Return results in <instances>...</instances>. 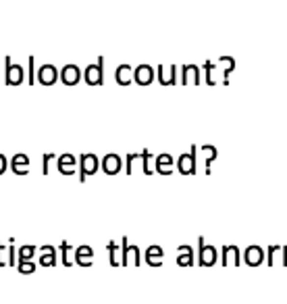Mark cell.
<instances>
[{"label":"cell","instance_id":"6da1fadb","mask_svg":"<svg viewBox=\"0 0 287 304\" xmlns=\"http://www.w3.org/2000/svg\"><path fill=\"white\" fill-rule=\"evenodd\" d=\"M233 67H235V60H233L231 56H221L216 63L206 60V63H204V71H206L208 85H216L223 80H225V83H229V75L233 71Z\"/></svg>","mask_w":287,"mask_h":304},{"label":"cell","instance_id":"7a4b0ae2","mask_svg":"<svg viewBox=\"0 0 287 304\" xmlns=\"http://www.w3.org/2000/svg\"><path fill=\"white\" fill-rule=\"evenodd\" d=\"M198 148L196 146H191V150L187 154H181L177 159V171L181 173V175H194L196 169H198V156H196Z\"/></svg>","mask_w":287,"mask_h":304},{"label":"cell","instance_id":"3957f363","mask_svg":"<svg viewBox=\"0 0 287 304\" xmlns=\"http://www.w3.org/2000/svg\"><path fill=\"white\" fill-rule=\"evenodd\" d=\"M83 80L88 85H102L104 83V58L102 56L98 58V63H92L85 67Z\"/></svg>","mask_w":287,"mask_h":304},{"label":"cell","instance_id":"277c9868","mask_svg":"<svg viewBox=\"0 0 287 304\" xmlns=\"http://www.w3.org/2000/svg\"><path fill=\"white\" fill-rule=\"evenodd\" d=\"M121 244H123V267H140L142 265V254L137 246H129L127 238H121Z\"/></svg>","mask_w":287,"mask_h":304},{"label":"cell","instance_id":"5b68a950","mask_svg":"<svg viewBox=\"0 0 287 304\" xmlns=\"http://www.w3.org/2000/svg\"><path fill=\"white\" fill-rule=\"evenodd\" d=\"M98 167H100L98 156L96 154H83L79 159V181H85L90 175L98 173Z\"/></svg>","mask_w":287,"mask_h":304},{"label":"cell","instance_id":"8992f818","mask_svg":"<svg viewBox=\"0 0 287 304\" xmlns=\"http://www.w3.org/2000/svg\"><path fill=\"white\" fill-rule=\"evenodd\" d=\"M150 161H152V152H140V154H127V173L131 175V171H133V165L137 163H142V173H146V175H152V169H150Z\"/></svg>","mask_w":287,"mask_h":304},{"label":"cell","instance_id":"52a82bcc","mask_svg":"<svg viewBox=\"0 0 287 304\" xmlns=\"http://www.w3.org/2000/svg\"><path fill=\"white\" fill-rule=\"evenodd\" d=\"M4 65H6V83L8 85H21L23 80H25V71H23V67L21 65H13V60L11 56H6L4 58Z\"/></svg>","mask_w":287,"mask_h":304},{"label":"cell","instance_id":"ba28073f","mask_svg":"<svg viewBox=\"0 0 287 304\" xmlns=\"http://www.w3.org/2000/svg\"><path fill=\"white\" fill-rule=\"evenodd\" d=\"M200 244V252H198V263L202 267H212L216 263V256H219V252H216L214 246H206L204 244V238L198 240Z\"/></svg>","mask_w":287,"mask_h":304},{"label":"cell","instance_id":"9c48e42d","mask_svg":"<svg viewBox=\"0 0 287 304\" xmlns=\"http://www.w3.org/2000/svg\"><path fill=\"white\" fill-rule=\"evenodd\" d=\"M17 254H15V238L8 240V244L0 242V267H15Z\"/></svg>","mask_w":287,"mask_h":304},{"label":"cell","instance_id":"30bf717a","mask_svg":"<svg viewBox=\"0 0 287 304\" xmlns=\"http://www.w3.org/2000/svg\"><path fill=\"white\" fill-rule=\"evenodd\" d=\"M60 77V71L54 65H42L40 71H38V80L42 85H54Z\"/></svg>","mask_w":287,"mask_h":304},{"label":"cell","instance_id":"8fae6325","mask_svg":"<svg viewBox=\"0 0 287 304\" xmlns=\"http://www.w3.org/2000/svg\"><path fill=\"white\" fill-rule=\"evenodd\" d=\"M175 161H173V156L171 154H158L156 156V163H154V171L156 173H160V175H171L173 171H175Z\"/></svg>","mask_w":287,"mask_h":304},{"label":"cell","instance_id":"7c38bea8","mask_svg":"<svg viewBox=\"0 0 287 304\" xmlns=\"http://www.w3.org/2000/svg\"><path fill=\"white\" fill-rule=\"evenodd\" d=\"M79 80H81V69L77 65L71 63L60 69V82L65 85H75V83H79Z\"/></svg>","mask_w":287,"mask_h":304},{"label":"cell","instance_id":"4fadbf2b","mask_svg":"<svg viewBox=\"0 0 287 304\" xmlns=\"http://www.w3.org/2000/svg\"><path fill=\"white\" fill-rule=\"evenodd\" d=\"M202 69L198 65H183L181 67V83L183 85H198Z\"/></svg>","mask_w":287,"mask_h":304},{"label":"cell","instance_id":"5bb4252c","mask_svg":"<svg viewBox=\"0 0 287 304\" xmlns=\"http://www.w3.org/2000/svg\"><path fill=\"white\" fill-rule=\"evenodd\" d=\"M133 82L140 85H150L154 82V69L150 65H137L133 69Z\"/></svg>","mask_w":287,"mask_h":304},{"label":"cell","instance_id":"9a60e30c","mask_svg":"<svg viewBox=\"0 0 287 304\" xmlns=\"http://www.w3.org/2000/svg\"><path fill=\"white\" fill-rule=\"evenodd\" d=\"M100 167H102V171L106 173V175H117V173L121 171V167H123V161H121L119 154H106L100 161Z\"/></svg>","mask_w":287,"mask_h":304},{"label":"cell","instance_id":"2e32d148","mask_svg":"<svg viewBox=\"0 0 287 304\" xmlns=\"http://www.w3.org/2000/svg\"><path fill=\"white\" fill-rule=\"evenodd\" d=\"M29 167H31V161H29L27 154L19 152L11 159V169H13V173H17V175H27Z\"/></svg>","mask_w":287,"mask_h":304},{"label":"cell","instance_id":"e0dca14e","mask_svg":"<svg viewBox=\"0 0 287 304\" xmlns=\"http://www.w3.org/2000/svg\"><path fill=\"white\" fill-rule=\"evenodd\" d=\"M56 167L58 171L63 173V175H73V173L77 171V159L73 154H60L58 156V161H56Z\"/></svg>","mask_w":287,"mask_h":304},{"label":"cell","instance_id":"ac0fdd59","mask_svg":"<svg viewBox=\"0 0 287 304\" xmlns=\"http://www.w3.org/2000/svg\"><path fill=\"white\" fill-rule=\"evenodd\" d=\"M158 82L160 85H175L177 83V65H169L158 67Z\"/></svg>","mask_w":287,"mask_h":304},{"label":"cell","instance_id":"d6986e66","mask_svg":"<svg viewBox=\"0 0 287 304\" xmlns=\"http://www.w3.org/2000/svg\"><path fill=\"white\" fill-rule=\"evenodd\" d=\"M75 263L81 265V267H92V263H94V248L88 246V244L75 248Z\"/></svg>","mask_w":287,"mask_h":304},{"label":"cell","instance_id":"ffe728a7","mask_svg":"<svg viewBox=\"0 0 287 304\" xmlns=\"http://www.w3.org/2000/svg\"><path fill=\"white\" fill-rule=\"evenodd\" d=\"M144 260L150 267H160L162 265V260H164V250L160 248V246H150L146 250V256H144Z\"/></svg>","mask_w":287,"mask_h":304},{"label":"cell","instance_id":"44dd1931","mask_svg":"<svg viewBox=\"0 0 287 304\" xmlns=\"http://www.w3.org/2000/svg\"><path fill=\"white\" fill-rule=\"evenodd\" d=\"M115 82L119 83V85H129L133 82V69H131V65H119L117 67V71H115Z\"/></svg>","mask_w":287,"mask_h":304},{"label":"cell","instance_id":"7402d4cb","mask_svg":"<svg viewBox=\"0 0 287 304\" xmlns=\"http://www.w3.org/2000/svg\"><path fill=\"white\" fill-rule=\"evenodd\" d=\"M106 250H108V263L112 267H121V265H123V244L119 246V244H115V242H108Z\"/></svg>","mask_w":287,"mask_h":304},{"label":"cell","instance_id":"603a6c76","mask_svg":"<svg viewBox=\"0 0 287 304\" xmlns=\"http://www.w3.org/2000/svg\"><path fill=\"white\" fill-rule=\"evenodd\" d=\"M243 260H246L250 267H256V265H260L264 260V250L260 246H250L246 250V254H243Z\"/></svg>","mask_w":287,"mask_h":304},{"label":"cell","instance_id":"cb8c5ba5","mask_svg":"<svg viewBox=\"0 0 287 304\" xmlns=\"http://www.w3.org/2000/svg\"><path fill=\"white\" fill-rule=\"evenodd\" d=\"M40 265L42 267H54L56 265V248L54 246H40Z\"/></svg>","mask_w":287,"mask_h":304},{"label":"cell","instance_id":"d4e9b609","mask_svg":"<svg viewBox=\"0 0 287 304\" xmlns=\"http://www.w3.org/2000/svg\"><path fill=\"white\" fill-rule=\"evenodd\" d=\"M177 265L179 267H191L194 265V248L191 246H179L177 248Z\"/></svg>","mask_w":287,"mask_h":304},{"label":"cell","instance_id":"484cf974","mask_svg":"<svg viewBox=\"0 0 287 304\" xmlns=\"http://www.w3.org/2000/svg\"><path fill=\"white\" fill-rule=\"evenodd\" d=\"M239 263H241V256H239L237 246H225L223 248V265L225 267H229V265L237 267Z\"/></svg>","mask_w":287,"mask_h":304},{"label":"cell","instance_id":"4316f807","mask_svg":"<svg viewBox=\"0 0 287 304\" xmlns=\"http://www.w3.org/2000/svg\"><path fill=\"white\" fill-rule=\"evenodd\" d=\"M200 154H202V161H204V171L210 173V165L216 159V148H214V146H210V144L202 146V148H200Z\"/></svg>","mask_w":287,"mask_h":304},{"label":"cell","instance_id":"83f0119b","mask_svg":"<svg viewBox=\"0 0 287 304\" xmlns=\"http://www.w3.org/2000/svg\"><path fill=\"white\" fill-rule=\"evenodd\" d=\"M36 252H38L36 246H29V244L21 246L19 250H17V263H19V260H33V254Z\"/></svg>","mask_w":287,"mask_h":304},{"label":"cell","instance_id":"f1b7e54d","mask_svg":"<svg viewBox=\"0 0 287 304\" xmlns=\"http://www.w3.org/2000/svg\"><path fill=\"white\" fill-rule=\"evenodd\" d=\"M17 271L21 275H31L36 271V263H33V260H19V263H17Z\"/></svg>","mask_w":287,"mask_h":304},{"label":"cell","instance_id":"f546056e","mask_svg":"<svg viewBox=\"0 0 287 304\" xmlns=\"http://www.w3.org/2000/svg\"><path fill=\"white\" fill-rule=\"evenodd\" d=\"M279 256L283 258V250L279 246H271V248H268V265H277V263H279Z\"/></svg>","mask_w":287,"mask_h":304},{"label":"cell","instance_id":"4dcf8cb0","mask_svg":"<svg viewBox=\"0 0 287 304\" xmlns=\"http://www.w3.org/2000/svg\"><path fill=\"white\" fill-rule=\"evenodd\" d=\"M60 252H63V265L65 267H71L75 260H71V246H69V242H63V244H60Z\"/></svg>","mask_w":287,"mask_h":304},{"label":"cell","instance_id":"1f68e13d","mask_svg":"<svg viewBox=\"0 0 287 304\" xmlns=\"http://www.w3.org/2000/svg\"><path fill=\"white\" fill-rule=\"evenodd\" d=\"M52 159H54V154H50V152L42 154V173H44V175H48V167H50V161Z\"/></svg>","mask_w":287,"mask_h":304},{"label":"cell","instance_id":"d6a6232c","mask_svg":"<svg viewBox=\"0 0 287 304\" xmlns=\"http://www.w3.org/2000/svg\"><path fill=\"white\" fill-rule=\"evenodd\" d=\"M33 63H36V58L29 56V60H27V65H29V71H27V83H29V85H33V82H36V80H33Z\"/></svg>","mask_w":287,"mask_h":304},{"label":"cell","instance_id":"836d02e7","mask_svg":"<svg viewBox=\"0 0 287 304\" xmlns=\"http://www.w3.org/2000/svg\"><path fill=\"white\" fill-rule=\"evenodd\" d=\"M6 167H8V161H6V156L4 154H0V175L6 171Z\"/></svg>","mask_w":287,"mask_h":304},{"label":"cell","instance_id":"e575fe53","mask_svg":"<svg viewBox=\"0 0 287 304\" xmlns=\"http://www.w3.org/2000/svg\"><path fill=\"white\" fill-rule=\"evenodd\" d=\"M283 265H287V248H283Z\"/></svg>","mask_w":287,"mask_h":304}]
</instances>
